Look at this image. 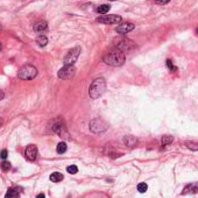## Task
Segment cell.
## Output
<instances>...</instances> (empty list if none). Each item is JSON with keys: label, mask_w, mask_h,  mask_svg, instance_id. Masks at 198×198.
<instances>
[{"label": "cell", "mask_w": 198, "mask_h": 198, "mask_svg": "<svg viewBox=\"0 0 198 198\" xmlns=\"http://www.w3.org/2000/svg\"><path fill=\"white\" fill-rule=\"evenodd\" d=\"M104 62L109 65H112V66H120L125 63V60H126V56H125V52H122L121 50L119 49H113V50H110L105 52V55L103 57Z\"/></svg>", "instance_id": "obj_1"}, {"label": "cell", "mask_w": 198, "mask_h": 198, "mask_svg": "<svg viewBox=\"0 0 198 198\" xmlns=\"http://www.w3.org/2000/svg\"><path fill=\"white\" fill-rule=\"evenodd\" d=\"M105 89H106V82L104 78H97L95 79L91 85H90L89 89V96L91 97L92 99H97L99 98L104 92H105Z\"/></svg>", "instance_id": "obj_2"}, {"label": "cell", "mask_w": 198, "mask_h": 198, "mask_svg": "<svg viewBox=\"0 0 198 198\" xmlns=\"http://www.w3.org/2000/svg\"><path fill=\"white\" fill-rule=\"evenodd\" d=\"M36 75H38V69L30 64L23 65L22 68H20L19 72H17V76L22 81H30L36 77Z\"/></svg>", "instance_id": "obj_3"}, {"label": "cell", "mask_w": 198, "mask_h": 198, "mask_svg": "<svg viewBox=\"0 0 198 198\" xmlns=\"http://www.w3.org/2000/svg\"><path fill=\"white\" fill-rule=\"evenodd\" d=\"M51 130L55 132V133H57V134H58L61 138H63V139H70L69 133H68V131H66V128H65V126H64V123H63V121H62L61 119H57V120H55V121L52 122Z\"/></svg>", "instance_id": "obj_4"}, {"label": "cell", "mask_w": 198, "mask_h": 198, "mask_svg": "<svg viewBox=\"0 0 198 198\" xmlns=\"http://www.w3.org/2000/svg\"><path fill=\"white\" fill-rule=\"evenodd\" d=\"M81 54V48L79 47H75L74 49L69 50V52L65 55L64 60H63V63L64 65H74V63L77 61L78 56Z\"/></svg>", "instance_id": "obj_5"}, {"label": "cell", "mask_w": 198, "mask_h": 198, "mask_svg": "<svg viewBox=\"0 0 198 198\" xmlns=\"http://www.w3.org/2000/svg\"><path fill=\"white\" fill-rule=\"evenodd\" d=\"M135 48V43L130 40V39H120L118 40V42L115 43V49H119L121 50L122 52H127V51H131Z\"/></svg>", "instance_id": "obj_6"}, {"label": "cell", "mask_w": 198, "mask_h": 198, "mask_svg": "<svg viewBox=\"0 0 198 198\" xmlns=\"http://www.w3.org/2000/svg\"><path fill=\"white\" fill-rule=\"evenodd\" d=\"M76 74V69L74 65H64L62 69L58 70L57 76L61 79H69V78H72Z\"/></svg>", "instance_id": "obj_7"}, {"label": "cell", "mask_w": 198, "mask_h": 198, "mask_svg": "<svg viewBox=\"0 0 198 198\" xmlns=\"http://www.w3.org/2000/svg\"><path fill=\"white\" fill-rule=\"evenodd\" d=\"M90 130L93 133H101L107 130V125L101 119L97 118V119L91 120V122H90Z\"/></svg>", "instance_id": "obj_8"}, {"label": "cell", "mask_w": 198, "mask_h": 198, "mask_svg": "<svg viewBox=\"0 0 198 198\" xmlns=\"http://www.w3.org/2000/svg\"><path fill=\"white\" fill-rule=\"evenodd\" d=\"M121 16L119 15H103V16H99L97 21L100 22V23H105V25H109V23H119L121 22Z\"/></svg>", "instance_id": "obj_9"}, {"label": "cell", "mask_w": 198, "mask_h": 198, "mask_svg": "<svg viewBox=\"0 0 198 198\" xmlns=\"http://www.w3.org/2000/svg\"><path fill=\"white\" fill-rule=\"evenodd\" d=\"M38 147L35 145H29L27 148H26V152H25V155L26 157L29 160V161H35L38 157Z\"/></svg>", "instance_id": "obj_10"}, {"label": "cell", "mask_w": 198, "mask_h": 198, "mask_svg": "<svg viewBox=\"0 0 198 198\" xmlns=\"http://www.w3.org/2000/svg\"><path fill=\"white\" fill-rule=\"evenodd\" d=\"M134 29V25L131 23V22H125V23H121L119 25L117 28H115V32L118 34H121V35H125V34H127L130 32H132Z\"/></svg>", "instance_id": "obj_11"}, {"label": "cell", "mask_w": 198, "mask_h": 198, "mask_svg": "<svg viewBox=\"0 0 198 198\" xmlns=\"http://www.w3.org/2000/svg\"><path fill=\"white\" fill-rule=\"evenodd\" d=\"M187 193H198V183H190V184H188L182 190V195H187Z\"/></svg>", "instance_id": "obj_12"}, {"label": "cell", "mask_w": 198, "mask_h": 198, "mask_svg": "<svg viewBox=\"0 0 198 198\" xmlns=\"http://www.w3.org/2000/svg\"><path fill=\"white\" fill-rule=\"evenodd\" d=\"M123 143H125L126 146H128V147H134L136 143H138V140H136L134 136H132V135L125 136V138H123Z\"/></svg>", "instance_id": "obj_13"}, {"label": "cell", "mask_w": 198, "mask_h": 198, "mask_svg": "<svg viewBox=\"0 0 198 198\" xmlns=\"http://www.w3.org/2000/svg\"><path fill=\"white\" fill-rule=\"evenodd\" d=\"M33 28H34L35 32H43V30H46V29L48 28V25H47L46 21H41V22L35 23Z\"/></svg>", "instance_id": "obj_14"}, {"label": "cell", "mask_w": 198, "mask_h": 198, "mask_svg": "<svg viewBox=\"0 0 198 198\" xmlns=\"http://www.w3.org/2000/svg\"><path fill=\"white\" fill-rule=\"evenodd\" d=\"M5 198H20V193L17 192L16 189H8Z\"/></svg>", "instance_id": "obj_15"}, {"label": "cell", "mask_w": 198, "mask_h": 198, "mask_svg": "<svg viewBox=\"0 0 198 198\" xmlns=\"http://www.w3.org/2000/svg\"><path fill=\"white\" fill-rule=\"evenodd\" d=\"M50 181H52V182H61L62 181V179L64 178V176L61 174V172H52L51 175H50Z\"/></svg>", "instance_id": "obj_16"}, {"label": "cell", "mask_w": 198, "mask_h": 198, "mask_svg": "<svg viewBox=\"0 0 198 198\" xmlns=\"http://www.w3.org/2000/svg\"><path fill=\"white\" fill-rule=\"evenodd\" d=\"M36 43H38L40 47H44V46H47V43H48V39H47V36H44V35H39V36L36 38Z\"/></svg>", "instance_id": "obj_17"}, {"label": "cell", "mask_w": 198, "mask_h": 198, "mask_svg": "<svg viewBox=\"0 0 198 198\" xmlns=\"http://www.w3.org/2000/svg\"><path fill=\"white\" fill-rule=\"evenodd\" d=\"M172 141H174V138L171 135H164L163 138H162V145H163V146L170 145Z\"/></svg>", "instance_id": "obj_18"}, {"label": "cell", "mask_w": 198, "mask_h": 198, "mask_svg": "<svg viewBox=\"0 0 198 198\" xmlns=\"http://www.w3.org/2000/svg\"><path fill=\"white\" fill-rule=\"evenodd\" d=\"M57 153L58 154H63V153H65V150H66V143L65 142H60L58 145H57Z\"/></svg>", "instance_id": "obj_19"}, {"label": "cell", "mask_w": 198, "mask_h": 198, "mask_svg": "<svg viewBox=\"0 0 198 198\" xmlns=\"http://www.w3.org/2000/svg\"><path fill=\"white\" fill-rule=\"evenodd\" d=\"M110 5H101V6H99L98 8H97V12L98 13H100V14H106L107 12L110 11Z\"/></svg>", "instance_id": "obj_20"}, {"label": "cell", "mask_w": 198, "mask_h": 198, "mask_svg": "<svg viewBox=\"0 0 198 198\" xmlns=\"http://www.w3.org/2000/svg\"><path fill=\"white\" fill-rule=\"evenodd\" d=\"M0 168H1V170H4V171H8L11 169V163L8 161H4L0 163Z\"/></svg>", "instance_id": "obj_21"}, {"label": "cell", "mask_w": 198, "mask_h": 198, "mask_svg": "<svg viewBox=\"0 0 198 198\" xmlns=\"http://www.w3.org/2000/svg\"><path fill=\"white\" fill-rule=\"evenodd\" d=\"M147 189H148V185H147L146 183H139V185H138V191H139L140 193H145V192L147 191Z\"/></svg>", "instance_id": "obj_22"}, {"label": "cell", "mask_w": 198, "mask_h": 198, "mask_svg": "<svg viewBox=\"0 0 198 198\" xmlns=\"http://www.w3.org/2000/svg\"><path fill=\"white\" fill-rule=\"evenodd\" d=\"M185 146L191 150H198V143L196 142H187Z\"/></svg>", "instance_id": "obj_23"}, {"label": "cell", "mask_w": 198, "mask_h": 198, "mask_svg": "<svg viewBox=\"0 0 198 198\" xmlns=\"http://www.w3.org/2000/svg\"><path fill=\"white\" fill-rule=\"evenodd\" d=\"M66 171H68L69 174H72V175H74V174H77V172H78V168H77L76 166L72 164V166H69V167L66 168Z\"/></svg>", "instance_id": "obj_24"}, {"label": "cell", "mask_w": 198, "mask_h": 198, "mask_svg": "<svg viewBox=\"0 0 198 198\" xmlns=\"http://www.w3.org/2000/svg\"><path fill=\"white\" fill-rule=\"evenodd\" d=\"M7 156H8V152L6 149H3L1 152H0V157H1L3 160H6Z\"/></svg>", "instance_id": "obj_25"}, {"label": "cell", "mask_w": 198, "mask_h": 198, "mask_svg": "<svg viewBox=\"0 0 198 198\" xmlns=\"http://www.w3.org/2000/svg\"><path fill=\"white\" fill-rule=\"evenodd\" d=\"M167 65H168V68L171 70V71H174V70H176V68L174 66V64H172V62L170 61V60H167Z\"/></svg>", "instance_id": "obj_26"}, {"label": "cell", "mask_w": 198, "mask_h": 198, "mask_svg": "<svg viewBox=\"0 0 198 198\" xmlns=\"http://www.w3.org/2000/svg\"><path fill=\"white\" fill-rule=\"evenodd\" d=\"M169 1H170V0H156V3H157V4H162V5L168 4Z\"/></svg>", "instance_id": "obj_27"}, {"label": "cell", "mask_w": 198, "mask_h": 198, "mask_svg": "<svg viewBox=\"0 0 198 198\" xmlns=\"http://www.w3.org/2000/svg\"><path fill=\"white\" fill-rule=\"evenodd\" d=\"M4 97H5V93H4L3 91H1V90H0V100H1V99H3Z\"/></svg>", "instance_id": "obj_28"}, {"label": "cell", "mask_w": 198, "mask_h": 198, "mask_svg": "<svg viewBox=\"0 0 198 198\" xmlns=\"http://www.w3.org/2000/svg\"><path fill=\"white\" fill-rule=\"evenodd\" d=\"M36 198H46V196H44L43 193H40V195L36 196Z\"/></svg>", "instance_id": "obj_29"}, {"label": "cell", "mask_w": 198, "mask_h": 198, "mask_svg": "<svg viewBox=\"0 0 198 198\" xmlns=\"http://www.w3.org/2000/svg\"><path fill=\"white\" fill-rule=\"evenodd\" d=\"M1 29H3V26H1V25H0V30H1Z\"/></svg>", "instance_id": "obj_30"}, {"label": "cell", "mask_w": 198, "mask_h": 198, "mask_svg": "<svg viewBox=\"0 0 198 198\" xmlns=\"http://www.w3.org/2000/svg\"><path fill=\"white\" fill-rule=\"evenodd\" d=\"M0 50H1V43H0Z\"/></svg>", "instance_id": "obj_31"}, {"label": "cell", "mask_w": 198, "mask_h": 198, "mask_svg": "<svg viewBox=\"0 0 198 198\" xmlns=\"http://www.w3.org/2000/svg\"><path fill=\"white\" fill-rule=\"evenodd\" d=\"M196 33H197V34H198V28H197V30H196Z\"/></svg>", "instance_id": "obj_32"}, {"label": "cell", "mask_w": 198, "mask_h": 198, "mask_svg": "<svg viewBox=\"0 0 198 198\" xmlns=\"http://www.w3.org/2000/svg\"><path fill=\"white\" fill-rule=\"evenodd\" d=\"M111 1H115V0H111Z\"/></svg>", "instance_id": "obj_33"}]
</instances>
